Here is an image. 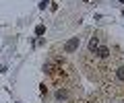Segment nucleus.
<instances>
[{
	"mask_svg": "<svg viewBox=\"0 0 124 103\" xmlns=\"http://www.w3.org/2000/svg\"><path fill=\"white\" fill-rule=\"evenodd\" d=\"M79 43H81V39H79V37H75V39H70V41H68L66 45H64V52H66V54H70V52H75V49L79 48Z\"/></svg>",
	"mask_w": 124,
	"mask_h": 103,
	"instance_id": "obj_2",
	"label": "nucleus"
},
{
	"mask_svg": "<svg viewBox=\"0 0 124 103\" xmlns=\"http://www.w3.org/2000/svg\"><path fill=\"white\" fill-rule=\"evenodd\" d=\"M122 2H124V0H122Z\"/></svg>",
	"mask_w": 124,
	"mask_h": 103,
	"instance_id": "obj_4",
	"label": "nucleus"
},
{
	"mask_svg": "<svg viewBox=\"0 0 124 103\" xmlns=\"http://www.w3.org/2000/svg\"><path fill=\"white\" fill-rule=\"evenodd\" d=\"M112 78H114V82H118V85H124V64L118 68H112Z\"/></svg>",
	"mask_w": 124,
	"mask_h": 103,
	"instance_id": "obj_1",
	"label": "nucleus"
},
{
	"mask_svg": "<svg viewBox=\"0 0 124 103\" xmlns=\"http://www.w3.org/2000/svg\"><path fill=\"white\" fill-rule=\"evenodd\" d=\"M114 103H124V99H122V101H114Z\"/></svg>",
	"mask_w": 124,
	"mask_h": 103,
	"instance_id": "obj_3",
	"label": "nucleus"
}]
</instances>
